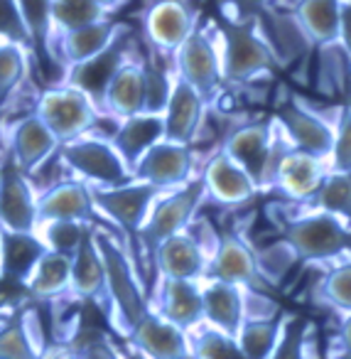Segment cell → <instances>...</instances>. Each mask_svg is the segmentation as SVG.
Returning <instances> with one entry per match:
<instances>
[{
  "mask_svg": "<svg viewBox=\"0 0 351 359\" xmlns=\"http://www.w3.org/2000/svg\"><path fill=\"white\" fill-rule=\"evenodd\" d=\"M221 76L228 84H246L261 74H273L277 60L263 35L256 32L253 20L221 18Z\"/></svg>",
  "mask_w": 351,
  "mask_h": 359,
  "instance_id": "1",
  "label": "cell"
},
{
  "mask_svg": "<svg viewBox=\"0 0 351 359\" xmlns=\"http://www.w3.org/2000/svg\"><path fill=\"white\" fill-rule=\"evenodd\" d=\"M94 241L106 266V295L113 305L121 330L130 334L135 325L150 313L148 300H145V293L140 288L138 278H135L133 266H130L125 251L118 246V241L106 229H94Z\"/></svg>",
  "mask_w": 351,
  "mask_h": 359,
  "instance_id": "2",
  "label": "cell"
},
{
  "mask_svg": "<svg viewBox=\"0 0 351 359\" xmlns=\"http://www.w3.org/2000/svg\"><path fill=\"white\" fill-rule=\"evenodd\" d=\"M349 219L329 215V212H312L282 224V239L297 251L300 261H334L351 251Z\"/></svg>",
  "mask_w": 351,
  "mask_h": 359,
  "instance_id": "3",
  "label": "cell"
},
{
  "mask_svg": "<svg viewBox=\"0 0 351 359\" xmlns=\"http://www.w3.org/2000/svg\"><path fill=\"white\" fill-rule=\"evenodd\" d=\"M35 114L50 126L57 140L64 145L81 138L99 121V106L81 89L64 84L42 91L35 104Z\"/></svg>",
  "mask_w": 351,
  "mask_h": 359,
  "instance_id": "4",
  "label": "cell"
},
{
  "mask_svg": "<svg viewBox=\"0 0 351 359\" xmlns=\"http://www.w3.org/2000/svg\"><path fill=\"white\" fill-rule=\"evenodd\" d=\"M62 163L74 175L94 182L96 187H121L128 185L133 172L113 148L111 140L104 138H76L62 145Z\"/></svg>",
  "mask_w": 351,
  "mask_h": 359,
  "instance_id": "5",
  "label": "cell"
},
{
  "mask_svg": "<svg viewBox=\"0 0 351 359\" xmlns=\"http://www.w3.org/2000/svg\"><path fill=\"white\" fill-rule=\"evenodd\" d=\"M204 197H207V185H204V177H197V180H189L187 185L177 187L165 200L155 202L148 215V222H145L138 234L145 249L150 254H155V249L165 239L184 231V226L192 222L194 212L202 205Z\"/></svg>",
  "mask_w": 351,
  "mask_h": 359,
  "instance_id": "6",
  "label": "cell"
},
{
  "mask_svg": "<svg viewBox=\"0 0 351 359\" xmlns=\"http://www.w3.org/2000/svg\"><path fill=\"white\" fill-rule=\"evenodd\" d=\"M158 187L150 182L130 180L128 185L121 187H94L91 195H94L96 210L104 212L128 234H140L150 210L158 202Z\"/></svg>",
  "mask_w": 351,
  "mask_h": 359,
  "instance_id": "7",
  "label": "cell"
},
{
  "mask_svg": "<svg viewBox=\"0 0 351 359\" xmlns=\"http://www.w3.org/2000/svg\"><path fill=\"white\" fill-rule=\"evenodd\" d=\"M174 67H177V76L189 81L204 99H212L214 91L223 81L221 52L216 50L212 37L199 27L174 52Z\"/></svg>",
  "mask_w": 351,
  "mask_h": 359,
  "instance_id": "8",
  "label": "cell"
},
{
  "mask_svg": "<svg viewBox=\"0 0 351 359\" xmlns=\"http://www.w3.org/2000/svg\"><path fill=\"white\" fill-rule=\"evenodd\" d=\"M275 118H263L251 121V123L238 126L236 130L226 135L221 148L246 170L258 185L263 187V177H266L268 160H270L273 140H275Z\"/></svg>",
  "mask_w": 351,
  "mask_h": 359,
  "instance_id": "9",
  "label": "cell"
},
{
  "mask_svg": "<svg viewBox=\"0 0 351 359\" xmlns=\"http://www.w3.org/2000/svg\"><path fill=\"white\" fill-rule=\"evenodd\" d=\"M192 175V150L184 143L160 140L133 168V177L150 182L158 190H174L189 182Z\"/></svg>",
  "mask_w": 351,
  "mask_h": 359,
  "instance_id": "10",
  "label": "cell"
},
{
  "mask_svg": "<svg viewBox=\"0 0 351 359\" xmlns=\"http://www.w3.org/2000/svg\"><path fill=\"white\" fill-rule=\"evenodd\" d=\"M207 271L212 280H223V283H233L253 290L266 288V278H263L261 269H258L256 254L236 234L219 236L212 264H209Z\"/></svg>",
  "mask_w": 351,
  "mask_h": 359,
  "instance_id": "11",
  "label": "cell"
},
{
  "mask_svg": "<svg viewBox=\"0 0 351 359\" xmlns=\"http://www.w3.org/2000/svg\"><path fill=\"white\" fill-rule=\"evenodd\" d=\"M37 222V197L25 172L15 163L6 165L0 170V229L35 231Z\"/></svg>",
  "mask_w": 351,
  "mask_h": 359,
  "instance_id": "12",
  "label": "cell"
},
{
  "mask_svg": "<svg viewBox=\"0 0 351 359\" xmlns=\"http://www.w3.org/2000/svg\"><path fill=\"white\" fill-rule=\"evenodd\" d=\"M275 121L282 128V133L290 138L292 148L312 153L322 160L331 155V148H334V128L312 109L290 101V104L280 106Z\"/></svg>",
  "mask_w": 351,
  "mask_h": 359,
  "instance_id": "13",
  "label": "cell"
},
{
  "mask_svg": "<svg viewBox=\"0 0 351 359\" xmlns=\"http://www.w3.org/2000/svg\"><path fill=\"white\" fill-rule=\"evenodd\" d=\"M145 37L160 52H177L197 30L192 8L184 0H158L145 13Z\"/></svg>",
  "mask_w": 351,
  "mask_h": 359,
  "instance_id": "14",
  "label": "cell"
},
{
  "mask_svg": "<svg viewBox=\"0 0 351 359\" xmlns=\"http://www.w3.org/2000/svg\"><path fill=\"white\" fill-rule=\"evenodd\" d=\"M202 177H204V185H207V195L223 207L246 205L258 192V185L253 182L251 175L223 148L216 155H212Z\"/></svg>",
  "mask_w": 351,
  "mask_h": 359,
  "instance_id": "15",
  "label": "cell"
},
{
  "mask_svg": "<svg viewBox=\"0 0 351 359\" xmlns=\"http://www.w3.org/2000/svg\"><path fill=\"white\" fill-rule=\"evenodd\" d=\"M128 337L148 359H192V344L184 330L158 313L145 315Z\"/></svg>",
  "mask_w": 351,
  "mask_h": 359,
  "instance_id": "16",
  "label": "cell"
},
{
  "mask_svg": "<svg viewBox=\"0 0 351 359\" xmlns=\"http://www.w3.org/2000/svg\"><path fill=\"white\" fill-rule=\"evenodd\" d=\"M62 143L37 114L20 118L11 130V158L22 172H35Z\"/></svg>",
  "mask_w": 351,
  "mask_h": 359,
  "instance_id": "17",
  "label": "cell"
},
{
  "mask_svg": "<svg viewBox=\"0 0 351 359\" xmlns=\"http://www.w3.org/2000/svg\"><path fill=\"white\" fill-rule=\"evenodd\" d=\"M204 104H207V99L189 81H184L182 76H174L172 96H170V104L165 109V140L184 145L192 143L199 126H202Z\"/></svg>",
  "mask_w": 351,
  "mask_h": 359,
  "instance_id": "18",
  "label": "cell"
},
{
  "mask_svg": "<svg viewBox=\"0 0 351 359\" xmlns=\"http://www.w3.org/2000/svg\"><path fill=\"white\" fill-rule=\"evenodd\" d=\"M94 195L91 187L79 182V180H67L57 182L50 190H45L37 197V217L40 222L52 219H71V222H86L94 219Z\"/></svg>",
  "mask_w": 351,
  "mask_h": 359,
  "instance_id": "19",
  "label": "cell"
},
{
  "mask_svg": "<svg viewBox=\"0 0 351 359\" xmlns=\"http://www.w3.org/2000/svg\"><path fill=\"white\" fill-rule=\"evenodd\" d=\"M125 35V25L116 20H99L91 25L76 27V30L60 32V50H62V62H67V69L81 62H89L94 57H99L101 52H106L113 45L118 37Z\"/></svg>",
  "mask_w": 351,
  "mask_h": 359,
  "instance_id": "20",
  "label": "cell"
},
{
  "mask_svg": "<svg viewBox=\"0 0 351 359\" xmlns=\"http://www.w3.org/2000/svg\"><path fill=\"white\" fill-rule=\"evenodd\" d=\"M324 177H326V172H324V165H322V158H317V155H312V153H305V150L292 148L290 153L285 155V160H282L280 170H277L275 187L282 195L295 202L315 200V195L319 192Z\"/></svg>",
  "mask_w": 351,
  "mask_h": 359,
  "instance_id": "21",
  "label": "cell"
},
{
  "mask_svg": "<svg viewBox=\"0 0 351 359\" xmlns=\"http://www.w3.org/2000/svg\"><path fill=\"white\" fill-rule=\"evenodd\" d=\"M160 140H165V116L160 114H135L121 118L116 133L111 135V143L125 160L130 172L138 165V160Z\"/></svg>",
  "mask_w": 351,
  "mask_h": 359,
  "instance_id": "22",
  "label": "cell"
},
{
  "mask_svg": "<svg viewBox=\"0 0 351 359\" xmlns=\"http://www.w3.org/2000/svg\"><path fill=\"white\" fill-rule=\"evenodd\" d=\"M123 62H125V35L118 37L109 50L101 52L94 60L69 67L67 69V84L89 94L96 106H104L106 89H109L111 79H113V74L118 72V67Z\"/></svg>",
  "mask_w": 351,
  "mask_h": 359,
  "instance_id": "23",
  "label": "cell"
},
{
  "mask_svg": "<svg viewBox=\"0 0 351 359\" xmlns=\"http://www.w3.org/2000/svg\"><path fill=\"white\" fill-rule=\"evenodd\" d=\"M45 347L37 310L22 308L0 320V359H40Z\"/></svg>",
  "mask_w": 351,
  "mask_h": 359,
  "instance_id": "24",
  "label": "cell"
},
{
  "mask_svg": "<svg viewBox=\"0 0 351 359\" xmlns=\"http://www.w3.org/2000/svg\"><path fill=\"white\" fill-rule=\"evenodd\" d=\"M155 266H158L163 278H184V280H197L199 276L207 271V256L199 241L194 236L179 234L165 239L163 244L155 249Z\"/></svg>",
  "mask_w": 351,
  "mask_h": 359,
  "instance_id": "25",
  "label": "cell"
},
{
  "mask_svg": "<svg viewBox=\"0 0 351 359\" xmlns=\"http://www.w3.org/2000/svg\"><path fill=\"white\" fill-rule=\"evenodd\" d=\"M106 114L116 118H128V116L143 114L145 111V69L140 62H128L118 67V72L111 79L104 96Z\"/></svg>",
  "mask_w": 351,
  "mask_h": 359,
  "instance_id": "26",
  "label": "cell"
},
{
  "mask_svg": "<svg viewBox=\"0 0 351 359\" xmlns=\"http://www.w3.org/2000/svg\"><path fill=\"white\" fill-rule=\"evenodd\" d=\"M202 295H204V320L212 327L236 337L243 320H246V298H243L241 285L212 280L202 290Z\"/></svg>",
  "mask_w": 351,
  "mask_h": 359,
  "instance_id": "27",
  "label": "cell"
},
{
  "mask_svg": "<svg viewBox=\"0 0 351 359\" xmlns=\"http://www.w3.org/2000/svg\"><path fill=\"white\" fill-rule=\"evenodd\" d=\"M45 254H47V244L42 241V236H35V231H3L0 273L11 280L27 283L37 261Z\"/></svg>",
  "mask_w": 351,
  "mask_h": 359,
  "instance_id": "28",
  "label": "cell"
},
{
  "mask_svg": "<svg viewBox=\"0 0 351 359\" xmlns=\"http://www.w3.org/2000/svg\"><path fill=\"white\" fill-rule=\"evenodd\" d=\"M160 315L182 330L194 327L204 318V295L197 280L165 278L163 295H160Z\"/></svg>",
  "mask_w": 351,
  "mask_h": 359,
  "instance_id": "29",
  "label": "cell"
},
{
  "mask_svg": "<svg viewBox=\"0 0 351 359\" xmlns=\"http://www.w3.org/2000/svg\"><path fill=\"white\" fill-rule=\"evenodd\" d=\"M258 18L266 25V35L263 37L268 40L277 62L290 65V62L307 55V47L312 45V40L302 30V25L297 22L295 15H277V13H270L266 8Z\"/></svg>",
  "mask_w": 351,
  "mask_h": 359,
  "instance_id": "30",
  "label": "cell"
},
{
  "mask_svg": "<svg viewBox=\"0 0 351 359\" xmlns=\"http://www.w3.org/2000/svg\"><path fill=\"white\" fill-rule=\"evenodd\" d=\"M71 293L76 298H101L106 293V266L94 241V229H89L79 251L71 256Z\"/></svg>",
  "mask_w": 351,
  "mask_h": 359,
  "instance_id": "31",
  "label": "cell"
},
{
  "mask_svg": "<svg viewBox=\"0 0 351 359\" xmlns=\"http://www.w3.org/2000/svg\"><path fill=\"white\" fill-rule=\"evenodd\" d=\"M295 18L312 45H329L339 40L341 0H297Z\"/></svg>",
  "mask_w": 351,
  "mask_h": 359,
  "instance_id": "32",
  "label": "cell"
},
{
  "mask_svg": "<svg viewBox=\"0 0 351 359\" xmlns=\"http://www.w3.org/2000/svg\"><path fill=\"white\" fill-rule=\"evenodd\" d=\"M27 288L35 300H52L71 288V256L50 251L37 261L27 278Z\"/></svg>",
  "mask_w": 351,
  "mask_h": 359,
  "instance_id": "33",
  "label": "cell"
},
{
  "mask_svg": "<svg viewBox=\"0 0 351 359\" xmlns=\"http://www.w3.org/2000/svg\"><path fill=\"white\" fill-rule=\"evenodd\" d=\"M18 6H20L22 20H25L35 50L47 60H55V52H52V32H55L52 0H18Z\"/></svg>",
  "mask_w": 351,
  "mask_h": 359,
  "instance_id": "34",
  "label": "cell"
},
{
  "mask_svg": "<svg viewBox=\"0 0 351 359\" xmlns=\"http://www.w3.org/2000/svg\"><path fill=\"white\" fill-rule=\"evenodd\" d=\"M280 330L275 320H243L236 339L248 359H273Z\"/></svg>",
  "mask_w": 351,
  "mask_h": 359,
  "instance_id": "35",
  "label": "cell"
},
{
  "mask_svg": "<svg viewBox=\"0 0 351 359\" xmlns=\"http://www.w3.org/2000/svg\"><path fill=\"white\" fill-rule=\"evenodd\" d=\"M315 207L329 215L351 219V172H326L319 192L315 195Z\"/></svg>",
  "mask_w": 351,
  "mask_h": 359,
  "instance_id": "36",
  "label": "cell"
},
{
  "mask_svg": "<svg viewBox=\"0 0 351 359\" xmlns=\"http://www.w3.org/2000/svg\"><path fill=\"white\" fill-rule=\"evenodd\" d=\"M52 13H55V30L60 32L76 30L109 18V11L101 8L96 0H52Z\"/></svg>",
  "mask_w": 351,
  "mask_h": 359,
  "instance_id": "37",
  "label": "cell"
},
{
  "mask_svg": "<svg viewBox=\"0 0 351 359\" xmlns=\"http://www.w3.org/2000/svg\"><path fill=\"white\" fill-rule=\"evenodd\" d=\"M27 74L25 45L20 42H0V109L15 94Z\"/></svg>",
  "mask_w": 351,
  "mask_h": 359,
  "instance_id": "38",
  "label": "cell"
},
{
  "mask_svg": "<svg viewBox=\"0 0 351 359\" xmlns=\"http://www.w3.org/2000/svg\"><path fill=\"white\" fill-rule=\"evenodd\" d=\"M91 226L86 222H71V219H52L45 222V231H42V241L47 244L50 251L57 254L74 256L79 251L81 241L86 239Z\"/></svg>",
  "mask_w": 351,
  "mask_h": 359,
  "instance_id": "39",
  "label": "cell"
},
{
  "mask_svg": "<svg viewBox=\"0 0 351 359\" xmlns=\"http://www.w3.org/2000/svg\"><path fill=\"white\" fill-rule=\"evenodd\" d=\"M192 359H248L233 334L212 327L204 330L192 342Z\"/></svg>",
  "mask_w": 351,
  "mask_h": 359,
  "instance_id": "40",
  "label": "cell"
},
{
  "mask_svg": "<svg viewBox=\"0 0 351 359\" xmlns=\"http://www.w3.org/2000/svg\"><path fill=\"white\" fill-rule=\"evenodd\" d=\"M319 79H322V91L326 94H336L344 89V79L349 74L351 57L346 55V50L341 47V42H329V45H319Z\"/></svg>",
  "mask_w": 351,
  "mask_h": 359,
  "instance_id": "41",
  "label": "cell"
},
{
  "mask_svg": "<svg viewBox=\"0 0 351 359\" xmlns=\"http://www.w3.org/2000/svg\"><path fill=\"white\" fill-rule=\"evenodd\" d=\"M145 111L143 114H160L165 116V109L170 104V96H172L174 79H170V74L163 67L153 65V62H145Z\"/></svg>",
  "mask_w": 351,
  "mask_h": 359,
  "instance_id": "42",
  "label": "cell"
},
{
  "mask_svg": "<svg viewBox=\"0 0 351 359\" xmlns=\"http://www.w3.org/2000/svg\"><path fill=\"white\" fill-rule=\"evenodd\" d=\"M256 259H258V269H261L263 278L277 280L290 271V266L295 264V261H300V256H297V251L292 249L285 239H280L277 244L258 251Z\"/></svg>",
  "mask_w": 351,
  "mask_h": 359,
  "instance_id": "43",
  "label": "cell"
},
{
  "mask_svg": "<svg viewBox=\"0 0 351 359\" xmlns=\"http://www.w3.org/2000/svg\"><path fill=\"white\" fill-rule=\"evenodd\" d=\"M322 298L336 310L351 313V264L336 266L322 280Z\"/></svg>",
  "mask_w": 351,
  "mask_h": 359,
  "instance_id": "44",
  "label": "cell"
},
{
  "mask_svg": "<svg viewBox=\"0 0 351 359\" xmlns=\"http://www.w3.org/2000/svg\"><path fill=\"white\" fill-rule=\"evenodd\" d=\"M334 128V148H331V170L336 172H351V109L341 106L336 116Z\"/></svg>",
  "mask_w": 351,
  "mask_h": 359,
  "instance_id": "45",
  "label": "cell"
},
{
  "mask_svg": "<svg viewBox=\"0 0 351 359\" xmlns=\"http://www.w3.org/2000/svg\"><path fill=\"white\" fill-rule=\"evenodd\" d=\"M305 337L307 323L300 318H290L280 330V339H277L273 359H305Z\"/></svg>",
  "mask_w": 351,
  "mask_h": 359,
  "instance_id": "46",
  "label": "cell"
},
{
  "mask_svg": "<svg viewBox=\"0 0 351 359\" xmlns=\"http://www.w3.org/2000/svg\"><path fill=\"white\" fill-rule=\"evenodd\" d=\"M0 40L32 45L18 0H0Z\"/></svg>",
  "mask_w": 351,
  "mask_h": 359,
  "instance_id": "47",
  "label": "cell"
},
{
  "mask_svg": "<svg viewBox=\"0 0 351 359\" xmlns=\"http://www.w3.org/2000/svg\"><path fill=\"white\" fill-rule=\"evenodd\" d=\"M223 18L231 20H253L268 8V0H219Z\"/></svg>",
  "mask_w": 351,
  "mask_h": 359,
  "instance_id": "48",
  "label": "cell"
},
{
  "mask_svg": "<svg viewBox=\"0 0 351 359\" xmlns=\"http://www.w3.org/2000/svg\"><path fill=\"white\" fill-rule=\"evenodd\" d=\"M76 347L81 349V357L84 359H123L118 357V352L111 347L106 337H89L86 342L76 344Z\"/></svg>",
  "mask_w": 351,
  "mask_h": 359,
  "instance_id": "49",
  "label": "cell"
},
{
  "mask_svg": "<svg viewBox=\"0 0 351 359\" xmlns=\"http://www.w3.org/2000/svg\"><path fill=\"white\" fill-rule=\"evenodd\" d=\"M40 359H84L81 357V349L76 344L69 342H55V344H47L42 349Z\"/></svg>",
  "mask_w": 351,
  "mask_h": 359,
  "instance_id": "50",
  "label": "cell"
},
{
  "mask_svg": "<svg viewBox=\"0 0 351 359\" xmlns=\"http://www.w3.org/2000/svg\"><path fill=\"white\" fill-rule=\"evenodd\" d=\"M339 42L351 57V0H341V27H339Z\"/></svg>",
  "mask_w": 351,
  "mask_h": 359,
  "instance_id": "51",
  "label": "cell"
},
{
  "mask_svg": "<svg viewBox=\"0 0 351 359\" xmlns=\"http://www.w3.org/2000/svg\"><path fill=\"white\" fill-rule=\"evenodd\" d=\"M339 337H341V344H344V349L351 354V313L346 315L344 320H341V330H339Z\"/></svg>",
  "mask_w": 351,
  "mask_h": 359,
  "instance_id": "52",
  "label": "cell"
},
{
  "mask_svg": "<svg viewBox=\"0 0 351 359\" xmlns=\"http://www.w3.org/2000/svg\"><path fill=\"white\" fill-rule=\"evenodd\" d=\"M96 3H99L101 8H106V11H111V8H116L121 3V0H96Z\"/></svg>",
  "mask_w": 351,
  "mask_h": 359,
  "instance_id": "53",
  "label": "cell"
},
{
  "mask_svg": "<svg viewBox=\"0 0 351 359\" xmlns=\"http://www.w3.org/2000/svg\"><path fill=\"white\" fill-rule=\"evenodd\" d=\"M123 359H148V357H145V354H140L138 349H135V352H128V354H123Z\"/></svg>",
  "mask_w": 351,
  "mask_h": 359,
  "instance_id": "54",
  "label": "cell"
},
{
  "mask_svg": "<svg viewBox=\"0 0 351 359\" xmlns=\"http://www.w3.org/2000/svg\"><path fill=\"white\" fill-rule=\"evenodd\" d=\"M0 135H3V116H0Z\"/></svg>",
  "mask_w": 351,
  "mask_h": 359,
  "instance_id": "55",
  "label": "cell"
},
{
  "mask_svg": "<svg viewBox=\"0 0 351 359\" xmlns=\"http://www.w3.org/2000/svg\"><path fill=\"white\" fill-rule=\"evenodd\" d=\"M0 251H3V231H0Z\"/></svg>",
  "mask_w": 351,
  "mask_h": 359,
  "instance_id": "56",
  "label": "cell"
},
{
  "mask_svg": "<svg viewBox=\"0 0 351 359\" xmlns=\"http://www.w3.org/2000/svg\"><path fill=\"white\" fill-rule=\"evenodd\" d=\"M346 106H349V109H351V99H349V104H346Z\"/></svg>",
  "mask_w": 351,
  "mask_h": 359,
  "instance_id": "57",
  "label": "cell"
},
{
  "mask_svg": "<svg viewBox=\"0 0 351 359\" xmlns=\"http://www.w3.org/2000/svg\"><path fill=\"white\" fill-rule=\"evenodd\" d=\"M0 320H6V318H0Z\"/></svg>",
  "mask_w": 351,
  "mask_h": 359,
  "instance_id": "58",
  "label": "cell"
},
{
  "mask_svg": "<svg viewBox=\"0 0 351 359\" xmlns=\"http://www.w3.org/2000/svg\"><path fill=\"white\" fill-rule=\"evenodd\" d=\"M0 42H3V40H0Z\"/></svg>",
  "mask_w": 351,
  "mask_h": 359,
  "instance_id": "59",
  "label": "cell"
},
{
  "mask_svg": "<svg viewBox=\"0 0 351 359\" xmlns=\"http://www.w3.org/2000/svg\"><path fill=\"white\" fill-rule=\"evenodd\" d=\"M0 170H3V168H0Z\"/></svg>",
  "mask_w": 351,
  "mask_h": 359,
  "instance_id": "60",
  "label": "cell"
}]
</instances>
